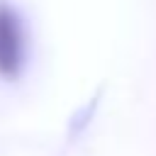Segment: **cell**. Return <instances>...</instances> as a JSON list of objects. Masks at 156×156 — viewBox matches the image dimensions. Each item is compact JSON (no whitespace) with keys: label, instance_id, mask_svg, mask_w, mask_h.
<instances>
[{"label":"cell","instance_id":"1","mask_svg":"<svg viewBox=\"0 0 156 156\" xmlns=\"http://www.w3.org/2000/svg\"><path fill=\"white\" fill-rule=\"evenodd\" d=\"M24 61L22 17L7 2H0V76H17Z\"/></svg>","mask_w":156,"mask_h":156}]
</instances>
